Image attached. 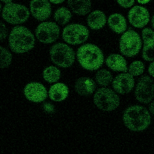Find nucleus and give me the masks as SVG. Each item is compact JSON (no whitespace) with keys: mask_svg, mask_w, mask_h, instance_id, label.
Instances as JSON below:
<instances>
[{"mask_svg":"<svg viewBox=\"0 0 154 154\" xmlns=\"http://www.w3.org/2000/svg\"><path fill=\"white\" fill-rule=\"evenodd\" d=\"M125 125L130 130L136 131H143L150 123V116L147 110L139 105L131 106L125 111L123 116Z\"/></svg>","mask_w":154,"mask_h":154,"instance_id":"f257e3e1","label":"nucleus"},{"mask_svg":"<svg viewBox=\"0 0 154 154\" xmlns=\"http://www.w3.org/2000/svg\"><path fill=\"white\" fill-rule=\"evenodd\" d=\"M9 44L11 50L17 53H23L34 47V36L27 28L18 26L12 29L9 37Z\"/></svg>","mask_w":154,"mask_h":154,"instance_id":"f03ea898","label":"nucleus"},{"mask_svg":"<svg viewBox=\"0 0 154 154\" xmlns=\"http://www.w3.org/2000/svg\"><path fill=\"white\" fill-rule=\"evenodd\" d=\"M77 56L81 66L89 70L98 69L103 62L102 51L98 47L92 44H87L81 46L78 49Z\"/></svg>","mask_w":154,"mask_h":154,"instance_id":"7ed1b4c3","label":"nucleus"},{"mask_svg":"<svg viewBox=\"0 0 154 154\" xmlns=\"http://www.w3.org/2000/svg\"><path fill=\"white\" fill-rule=\"evenodd\" d=\"M50 53L52 61L61 67H69L74 61L75 54L73 50L63 43H57L53 45Z\"/></svg>","mask_w":154,"mask_h":154,"instance_id":"20e7f679","label":"nucleus"},{"mask_svg":"<svg viewBox=\"0 0 154 154\" xmlns=\"http://www.w3.org/2000/svg\"><path fill=\"white\" fill-rule=\"evenodd\" d=\"M94 101L100 109L106 111L114 110L119 104L118 96L112 90L107 88L98 89L94 97Z\"/></svg>","mask_w":154,"mask_h":154,"instance_id":"39448f33","label":"nucleus"},{"mask_svg":"<svg viewBox=\"0 0 154 154\" xmlns=\"http://www.w3.org/2000/svg\"><path fill=\"white\" fill-rule=\"evenodd\" d=\"M29 15L30 12L26 7L12 2L6 4L2 10V16L3 19L13 24L25 22Z\"/></svg>","mask_w":154,"mask_h":154,"instance_id":"423d86ee","label":"nucleus"},{"mask_svg":"<svg viewBox=\"0 0 154 154\" xmlns=\"http://www.w3.org/2000/svg\"><path fill=\"white\" fill-rule=\"evenodd\" d=\"M141 46L140 38L135 31L128 30L122 36L120 41V51L124 55L132 57L136 55Z\"/></svg>","mask_w":154,"mask_h":154,"instance_id":"0eeeda50","label":"nucleus"},{"mask_svg":"<svg viewBox=\"0 0 154 154\" xmlns=\"http://www.w3.org/2000/svg\"><path fill=\"white\" fill-rule=\"evenodd\" d=\"M89 34L88 30L85 26L78 24H71L64 29L62 37L69 44L77 45L85 42Z\"/></svg>","mask_w":154,"mask_h":154,"instance_id":"6e6552de","label":"nucleus"},{"mask_svg":"<svg viewBox=\"0 0 154 154\" xmlns=\"http://www.w3.org/2000/svg\"><path fill=\"white\" fill-rule=\"evenodd\" d=\"M60 29L55 23L46 22L41 23L37 27L35 34L37 39L44 43H50L58 38Z\"/></svg>","mask_w":154,"mask_h":154,"instance_id":"1a4fd4ad","label":"nucleus"},{"mask_svg":"<svg viewBox=\"0 0 154 154\" xmlns=\"http://www.w3.org/2000/svg\"><path fill=\"white\" fill-rule=\"evenodd\" d=\"M153 82L148 76H143L139 79L135 92L137 100L141 103L147 104L153 97Z\"/></svg>","mask_w":154,"mask_h":154,"instance_id":"9d476101","label":"nucleus"},{"mask_svg":"<svg viewBox=\"0 0 154 154\" xmlns=\"http://www.w3.org/2000/svg\"><path fill=\"white\" fill-rule=\"evenodd\" d=\"M128 18L130 23L137 28L143 27L149 21V16L147 9L143 7L136 6L129 11Z\"/></svg>","mask_w":154,"mask_h":154,"instance_id":"9b49d317","label":"nucleus"},{"mask_svg":"<svg viewBox=\"0 0 154 154\" xmlns=\"http://www.w3.org/2000/svg\"><path fill=\"white\" fill-rule=\"evenodd\" d=\"M30 8L32 16L39 21L46 20L51 14V5L48 1H32L30 3Z\"/></svg>","mask_w":154,"mask_h":154,"instance_id":"f8f14e48","label":"nucleus"},{"mask_svg":"<svg viewBox=\"0 0 154 154\" xmlns=\"http://www.w3.org/2000/svg\"><path fill=\"white\" fill-rule=\"evenodd\" d=\"M134 84L133 76L129 73H121L113 79L112 86L114 90L119 93L124 94L131 92Z\"/></svg>","mask_w":154,"mask_h":154,"instance_id":"ddd939ff","label":"nucleus"},{"mask_svg":"<svg viewBox=\"0 0 154 154\" xmlns=\"http://www.w3.org/2000/svg\"><path fill=\"white\" fill-rule=\"evenodd\" d=\"M24 93L28 100L35 102L43 101L47 96L45 87L42 84L36 82L27 84L25 88Z\"/></svg>","mask_w":154,"mask_h":154,"instance_id":"4468645a","label":"nucleus"},{"mask_svg":"<svg viewBox=\"0 0 154 154\" xmlns=\"http://www.w3.org/2000/svg\"><path fill=\"white\" fill-rule=\"evenodd\" d=\"M96 85L91 79L86 77H82L76 82L75 85L76 91L79 95L86 96L92 94L95 90Z\"/></svg>","mask_w":154,"mask_h":154,"instance_id":"2eb2a0df","label":"nucleus"},{"mask_svg":"<svg viewBox=\"0 0 154 154\" xmlns=\"http://www.w3.org/2000/svg\"><path fill=\"white\" fill-rule=\"evenodd\" d=\"M106 63L107 66L113 71L124 72L127 71L126 61L119 54H113L110 55L107 58Z\"/></svg>","mask_w":154,"mask_h":154,"instance_id":"dca6fc26","label":"nucleus"},{"mask_svg":"<svg viewBox=\"0 0 154 154\" xmlns=\"http://www.w3.org/2000/svg\"><path fill=\"white\" fill-rule=\"evenodd\" d=\"M67 86L62 83H57L51 87L49 91L50 98L54 101H60L65 99L68 94Z\"/></svg>","mask_w":154,"mask_h":154,"instance_id":"f3484780","label":"nucleus"},{"mask_svg":"<svg viewBox=\"0 0 154 154\" xmlns=\"http://www.w3.org/2000/svg\"><path fill=\"white\" fill-rule=\"evenodd\" d=\"M108 22L110 28L117 33H122L126 29V20L121 14L116 13L110 15L108 19Z\"/></svg>","mask_w":154,"mask_h":154,"instance_id":"a211bd4d","label":"nucleus"},{"mask_svg":"<svg viewBox=\"0 0 154 154\" xmlns=\"http://www.w3.org/2000/svg\"><path fill=\"white\" fill-rule=\"evenodd\" d=\"M106 21V16L102 11L96 10L93 11L87 18L88 25L92 29H98L103 27Z\"/></svg>","mask_w":154,"mask_h":154,"instance_id":"6ab92c4d","label":"nucleus"},{"mask_svg":"<svg viewBox=\"0 0 154 154\" xmlns=\"http://www.w3.org/2000/svg\"><path fill=\"white\" fill-rule=\"evenodd\" d=\"M67 4L74 13L79 15H85L88 14L91 8V3L90 1H69Z\"/></svg>","mask_w":154,"mask_h":154,"instance_id":"aec40b11","label":"nucleus"},{"mask_svg":"<svg viewBox=\"0 0 154 154\" xmlns=\"http://www.w3.org/2000/svg\"><path fill=\"white\" fill-rule=\"evenodd\" d=\"M71 16L69 11L66 8L63 7L56 10L54 15V18L59 24L64 25L69 21Z\"/></svg>","mask_w":154,"mask_h":154,"instance_id":"412c9836","label":"nucleus"},{"mask_svg":"<svg viewBox=\"0 0 154 154\" xmlns=\"http://www.w3.org/2000/svg\"><path fill=\"white\" fill-rule=\"evenodd\" d=\"M60 75V70L56 67L52 66L45 68L43 72L44 79L49 83L57 82L59 79Z\"/></svg>","mask_w":154,"mask_h":154,"instance_id":"4be33fe9","label":"nucleus"},{"mask_svg":"<svg viewBox=\"0 0 154 154\" xmlns=\"http://www.w3.org/2000/svg\"><path fill=\"white\" fill-rule=\"evenodd\" d=\"M95 79L99 85L106 86L111 82L112 79V76L109 71L105 69H102L97 72Z\"/></svg>","mask_w":154,"mask_h":154,"instance_id":"5701e85b","label":"nucleus"},{"mask_svg":"<svg viewBox=\"0 0 154 154\" xmlns=\"http://www.w3.org/2000/svg\"><path fill=\"white\" fill-rule=\"evenodd\" d=\"M144 69L143 63L139 61L133 62L130 65L128 69L129 73L132 76H138L141 74Z\"/></svg>","mask_w":154,"mask_h":154,"instance_id":"b1692460","label":"nucleus"},{"mask_svg":"<svg viewBox=\"0 0 154 154\" xmlns=\"http://www.w3.org/2000/svg\"><path fill=\"white\" fill-rule=\"evenodd\" d=\"M1 67L4 68L7 67L10 64L12 60V55L5 48L0 47Z\"/></svg>","mask_w":154,"mask_h":154,"instance_id":"393cba45","label":"nucleus"},{"mask_svg":"<svg viewBox=\"0 0 154 154\" xmlns=\"http://www.w3.org/2000/svg\"><path fill=\"white\" fill-rule=\"evenodd\" d=\"M154 43L144 44L142 52L143 58L146 61L153 60V49Z\"/></svg>","mask_w":154,"mask_h":154,"instance_id":"a878e982","label":"nucleus"},{"mask_svg":"<svg viewBox=\"0 0 154 154\" xmlns=\"http://www.w3.org/2000/svg\"><path fill=\"white\" fill-rule=\"evenodd\" d=\"M142 36L144 44L154 43L153 32L151 29H144L142 32Z\"/></svg>","mask_w":154,"mask_h":154,"instance_id":"bb28decb","label":"nucleus"},{"mask_svg":"<svg viewBox=\"0 0 154 154\" xmlns=\"http://www.w3.org/2000/svg\"><path fill=\"white\" fill-rule=\"evenodd\" d=\"M8 34V31L5 25L2 21L0 23V40L5 39Z\"/></svg>","mask_w":154,"mask_h":154,"instance_id":"cd10ccee","label":"nucleus"},{"mask_svg":"<svg viewBox=\"0 0 154 154\" xmlns=\"http://www.w3.org/2000/svg\"><path fill=\"white\" fill-rule=\"evenodd\" d=\"M118 3L121 6L125 8H129L134 4V1H118Z\"/></svg>","mask_w":154,"mask_h":154,"instance_id":"c85d7f7f","label":"nucleus"},{"mask_svg":"<svg viewBox=\"0 0 154 154\" xmlns=\"http://www.w3.org/2000/svg\"><path fill=\"white\" fill-rule=\"evenodd\" d=\"M154 63L153 62L150 64L148 68V72L149 74L153 77Z\"/></svg>","mask_w":154,"mask_h":154,"instance_id":"c756f323","label":"nucleus"},{"mask_svg":"<svg viewBox=\"0 0 154 154\" xmlns=\"http://www.w3.org/2000/svg\"><path fill=\"white\" fill-rule=\"evenodd\" d=\"M149 110L151 113L153 114L154 110H153V101L150 104L149 107Z\"/></svg>","mask_w":154,"mask_h":154,"instance_id":"7c9ffc66","label":"nucleus"},{"mask_svg":"<svg viewBox=\"0 0 154 154\" xmlns=\"http://www.w3.org/2000/svg\"><path fill=\"white\" fill-rule=\"evenodd\" d=\"M51 2L55 4H57L63 2L64 1H50Z\"/></svg>","mask_w":154,"mask_h":154,"instance_id":"2f4dec72","label":"nucleus"},{"mask_svg":"<svg viewBox=\"0 0 154 154\" xmlns=\"http://www.w3.org/2000/svg\"><path fill=\"white\" fill-rule=\"evenodd\" d=\"M138 2L140 3L143 4L148 3L149 2V1H138Z\"/></svg>","mask_w":154,"mask_h":154,"instance_id":"473e14b6","label":"nucleus"},{"mask_svg":"<svg viewBox=\"0 0 154 154\" xmlns=\"http://www.w3.org/2000/svg\"><path fill=\"white\" fill-rule=\"evenodd\" d=\"M2 1L3 2H5V3H6V4H7V3H11L12 2L11 1H8V0H7V1Z\"/></svg>","mask_w":154,"mask_h":154,"instance_id":"72a5a7b5","label":"nucleus"},{"mask_svg":"<svg viewBox=\"0 0 154 154\" xmlns=\"http://www.w3.org/2000/svg\"><path fill=\"white\" fill-rule=\"evenodd\" d=\"M152 27H153V17L152 20Z\"/></svg>","mask_w":154,"mask_h":154,"instance_id":"f704fd0d","label":"nucleus"}]
</instances>
